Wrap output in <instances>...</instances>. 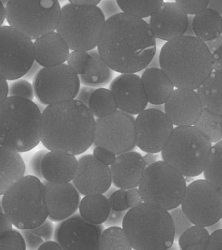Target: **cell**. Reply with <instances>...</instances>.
I'll return each mask as SVG.
<instances>
[{
  "mask_svg": "<svg viewBox=\"0 0 222 250\" xmlns=\"http://www.w3.org/2000/svg\"><path fill=\"white\" fill-rule=\"evenodd\" d=\"M97 47L113 71L136 74L152 62L156 41L144 20L120 12L106 20Z\"/></svg>",
  "mask_w": 222,
  "mask_h": 250,
  "instance_id": "6da1fadb",
  "label": "cell"
},
{
  "mask_svg": "<svg viewBox=\"0 0 222 250\" xmlns=\"http://www.w3.org/2000/svg\"><path fill=\"white\" fill-rule=\"evenodd\" d=\"M95 129V116L75 99L46 107L41 118L40 141L47 150L80 155L93 144Z\"/></svg>",
  "mask_w": 222,
  "mask_h": 250,
  "instance_id": "7a4b0ae2",
  "label": "cell"
},
{
  "mask_svg": "<svg viewBox=\"0 0 222 250\" xmlns=\"http://www.w3.org/2000/svg\"><path fill=\"white\" fill-rule=\"evenodd\" d=\"M159 62L177 88L196 90L213 72V53L195 36L184 35L166 42Z\"/></svg>",
  "mask_w": 222,
  "mask_h": 250,
  "instance_id": "3957f363",
  "label": "cell"
},
{
  "mask_svg": "<svg viewBox=\"0 0 222 250\" xmlns=\"http://www.w3.org/2000/svg\"><path fill=\"white\" fill-rule=\"evenodd\" d=\"M42 113L34 102L8 97L0 105V146L27 152L40 142Z\"/></svg>",
  "mask_w": 222,
  "mask_h": 250,
  "instance_id": "277c9868",
  "label": "cell"
},
{
  "mask_svg": "<svg viewBox=\"0 0 222 250\" xmlns=\"http://www.w3.org/2000/svg\"><path fill=\"white\" fill-rule=\"evenodd\" d=\"M122 228L133 250H168L175 241L169 211L145 202L126 211Z\"/></svg>",
  "mask_w": 222,
  "mask_h": 250,
  "instance_id": "5b68a950",
  "label": "cell"
},
{
  "mask_svg": "<svg viewBox=\"0 0 222 250\" xmlns=\"http://www.w3.org/2000/svg\"><path fill=\"white\" fill-rule=\"evenodd\" d=\"M4 212L18 229L37 228L48 218L45 187L40 179L24 176L2 197Z\"/></svg>",
  "mask_w": 222,
  "mask_h": 250,
  "instance_id": "8992f818",
  "label": "cell"
},
{
  "mask_svg": "<svg viewBox=\"0 0 222 250\" xmlns=\"http://www.w3.org/2000/svg\"><path fill=\"white\" fill-rule=\"evenodd\" d=\"M213 145L193 126H176L162 150L164 162L185 177L203 173Z\"/></svg>",
  "mask_w": 222,
  "mask_h": 250,
  "instance_id": "52a82bcc",
  "label": "cell"
},
{
  "mask_svg": "<svg viewBox=\"0 0 222 250\" xmlns=\"http://www.w3.org/2000/svg\"><path fill=\"white\" fill-rule=\"evenodd\" d=\"M106 18L99 6L64 5L57 32L72 51L90 52L96 48Z\"/></svg>",
  "mask_w": 222,
  "mask_h": 250,
  "instance_id": "ba28073f",
  "label": "cell"
},
{
  "mask_svg": "<svg viewBox=\"0 0 222 250\" xmlns=\"http://www.w3.org/2000/svg\"><path fill=\"white\" fill-rule=\"evenodd\" d=\"M138 187L143 202L169 211L180 206L187 183L179 171L157 161L147 166Z\"/></svg>",
  "mask_w": 222,
  "mask_h": 250,
  "instance_id": "9c48e42d",
  "label": "cell"
},
{
  "mask_svg": "<svg viewBox=\"0 0 222 250\" xmlns=\"http://www.w3.org/2000/svg\"><path fill=\"white\" fill-rule=\"evenodd\" d=\"M57 0H10L6 6V19L31 41L57 29L61 14Z\"/></svg>",
  "mask_w": 222,
  "mask_h": 250,
  "instance_id": "30bf717a",
  "label": "cell"
},
{
  "mask_svg": "<svg viewBox=\"0 0 222 250\" xmlns=\"http://www.w3.org/2000/svg\"><path fill=\"white\" fill-rule=\"evenodd\" d=\"M34 62L32 41L10 26L0 27V75L7 81L22 78Z\"/></svg>",
  "mask_w": 222,
  "mask_h": 250,
  "instance_id": "8fae6325",
  "label": "cell"
},
{
  "mask_svg": "<svg viewBox=\"0 0 222 250\" xmlns=\"http://www.w3.org/2000/svg\"><path fill=\"white\" fill-rule=\"evenodd\" d=\"M180 205L192 225L208 228L221 220L222 192L205 179H198L187 186Z\"/></svg>",
  "mask_w": 222,
  "mask_h": 250,
  "instance_id": "7c38bea8",
  "label": "cell"
},
{
  "mask_svg": "<svg viewBox=\"0 0 222 250\" xmlns=\"http://www.w3.org/2000/svg\"><path fill=\"white\" fill-rule=\"evenodd\" d=\"M80 85V77L66 64L42 67L32 84L36 100L47 106L75 100Z\"/></svg>",
  "mask_w": 222,
  "mask_h": 250,
  "instance_id": "4fadbf2b",
  "label": "cell"
},
{
  "mask_svg": "<svg viewBox=\"0 0 222 250\" xmlns=\"http://www.w3.org/2000/svg\"><path fill=\"white\" fill-rule=\"evenodd\" d=\"M93 144L116 156L133 151L136 146L134 117L118 110L95 120Z\"/></svg>",
  "mask_w": 222,
  "mask_h": 250,
  "instance_id": "5bb4252c",
  "label": "cell"
},
{
  "mask_svg": "<svg viewBox=\"0 0 222 250\" xmlns=\"http://www.w3.org/2000/svg\"><path fill=\"white\" fill-rule=\"evenodd\" d=\"M136 145L142 152H162L173 132L174 125L164 112L148 108L135 118Z\"/></svg>",
  "mask_w": 222,
  "mask_h": 250,
  "instance_id": "9a60e30c",
  "label": "cell"
},
{
  "mask_svg": "<svg viewBox=\"0 0 222 250\" xmlns=\"http://www.w3.org/2000/svg\"><path fill=\"white\" fill-rule=\"evenodd\" d=\"M102 225L86 221L80 213L62 220L56 226L54 238L62 250H99Z\"/></svg>",
  "mask_w": 222,
  "mask_h": 250,
  "instance_id": "2e32d148",
  "label": "cell"
},
{
  "mask_svg": "<svg viewBox=\"0 0 222 250\" xmlns=\"http://www.w3.org/2000/svg\"><path fill=\"white\" fill-rule=\"evenodd\" d=\"M72 184L83 196L104 194L112 184L109 166L97 160L91 154L81 156Z\"/></svg>",
  "mask_w": 222,
  "mask_h": 250,
  "instance_id": "e0dca14e",
  "label": "cell"
},
{
  "mask_svg": "<svg viewBox=\"0 0 222 250\" xmlns=\"http://www.w3.org/2000/svg\"><path fill=\"white\" fill-rule=\"evenodd\" d=\"M110 90L119 111L135 116L144 111L148 100L142 80L136 74H121L111 82Z\"/></svg>",
  "mask_w": 222,
  "mask_h": 250,
  "instance_id": "ac0fdd59",
  "label": "cell"
},
{
  "mask_svg": "<svg viewBox=\"0 0 222 250\" xmlns=\"http://www.w3.org/2000/svg\"><path fill=\"white\" fill-rule=\"evenodd\" d=\"M45 200L48 218L52 222H61L75 214L79 208L80 195L71 182H46Z\"/></svg>",
  "mask_w": 222,
  "mask_h": 250,
  "instance_id": "d6986e66",
  "label": "cell"
},
{
  "mask_svg": "<svg viewBox=\"0 0 222 250\" xmlns=\"http://www.w3.org/2000/svg\"><path fill=\"white\" fill-rule=\"evenodd\" d=\"M149 27L154 37L168 42L185 35L188 16L175 2H164L151 16Z\"/></svg>",
  "mask_w": 222,
  "mask_h": 250,
  "instance_id": "ffe728a7",
  "label": "cell"
},
{
  "mask_svg": "<svg viewBox=\"0 0 222 250\" xmlns=\"http://www.w3.org/2000/svg\"><path fill=\"white\" fill-rule=\"evenodd\" d=\"M164 104V113L176 126H193L202 113V104L195 90L177 88Z\"/></svg>",
  "mask_w": 222,
  "mask_h": 250,
  "instance_id": "44dd1931",
  "label": "cell"
},
{
  "mask_svg": "<svg viewBox=\"0 0 222 250\" xmlns=\"http://www.w3.org/2000/svg\"><path fill=\"white\" fill-rule=\"evenodd\" d=\"M147 167L139 153L131 151L116 156L110 167L112 182L123 190L137 188Z\"/></svg>",
  "mask_w": 222,
  "mask_h": 250,
  "instance_id": "7402d4cb",
  "label": "cell"
},
{
  "mask_svg": "<svg viewBox=\"0 0 222 250\" xmlns=\"http://www.w3.org/2000/svg\"><path fill=\"white\" fill-rule=\"evenodd\" d=\"M33 43L34 60L41 67L57 66L67 62L70 49L56 31L40 36Z\"/></svg>",
  "mask_w": 222,
  "mask_h": 250,
  "instance_id": "603a6c76",
  "label": "cell"
},
{
  "mask_svg": "<svg viewBox=\"0 0 222 250\" xmlns=\"http://www.w3.org/2000/svg\"><path fill=\"white\" fill-rule=\"evenodd\" d=\"M77 162L75 155L49 151L44 156L41 164L44 180L54 183L71 182L77 170Z\"/></svg>",
  "mask_w": 222,
  "mask_h": 250,
  "instance_id": "cb8c5ba5",
  "label": "cell"
},
{
  "mask_svg": "<svg viewBox=\"0 0 222 250\" xmlns=\"http://www.w3.org/2000/svg\"><path fill=\"white\" fill-rule=\"evenodd\" d=\"M141 78L148 103L151 104L155 106L164 104L174 92L173 83L160 68L149 67Z\"/></svg>",
  "mask_w": 222,
  "mask_h": 250,
  "instance_id": "d4e9b609",
  "label": "cell"
},
{
  "mask_svg": "<svg viewBox=\"0 0 222 250\" xmlns=\"http://www.w3.org/2000/svg\"><path fill=\"white\" fill-rule=\"evenodd\" d=\"M26 166L18 152L0 146V196L25 176Z\"/></svg>",
  "mask_w": 222,
  "mask_h": 250,
  "instance_id": "484cf974",
  "label": "cell"
},
{
  "mask_svg": "<svg viewBox=\"0 0 222 250\" xmlns=\"http://www.w3.org/2000/svg\"><path fill=\"white\" fill-rule=\"evenodd\" d=\"M222 72L213 71L196 89L202 108L222 116Z\"/></svg>",
  "mask_w": 222,
  "mask_h": 250,
  "instance_id": "4316f807",
  "label": "cell"
},
{
  "mask_svg": "<svg viewBox=\"0 0 222 250\" xmlns=\"http://www.w3.org/2000/svg\"><path fill=\"white\" fill-rule=\"evenodd\" d=\"M192 30L195 37L204 42L218 39L222 30L221 14L208 8L195 15L192 20Z\"/></svg>",
  "mask_w": 222,
  "mask_h": 250,
  "instance_id": "83f0119b",
  "label": "cell"
},
{
  "mask_svg": "<svg viewBox=\"0 0 222 250\" xmlns=\"http://www.w3.org/2000/svg\"><path fill=\"white\" fill-rule=\"evenodd\" d=\"M88 52L90 55V62L85 73L79 76L80 83L84 86L94 88L106 86L113 79V70L100 57L97 49Z\"/></svg>",
  "mask_w": 222,
  "mask_h": 250,
  "instance_id": "f1b7e54d",
  "label": "cell"
},
{
  "mask_svg": "<svg viewBox=\"0 0 222 250\" xmlns=\"http://www.w3.org/2000/svg\"><path fill=\"white\" fill-rule=\"evenodd\" d=\"M80 214L86 221L102 225L109 216L111 208L109 200L103 194L85 195L79 205Z\"/></svg>",
  "mask_w": 222,
  "mask_h": 250,
  "instance_id": "f546056e",
  "label": "cell"
},
{
  "mask_svg": "<svg viewBox=\"0 0 222 250\" xmlns=\"http://www.w3.org/2000/svg\"><path fill=\"white\" fill-rule=\"evenodd\" d=\"M88 107L92 114L98 118L109 116L118 109L113 93L104 88L95 89L89 100Z\"/></svg>",
  "mask_w": 222,
  "mask_h": 250,
  "instance_id": "4dcf8cb0",
  "label": "cell"
},
{
  "mask_svg": "<svg viewBox=\"0 0 222 250\" xmlns=\"http://www.w3.org/2000/svg\"><path fill=\"white\" fill-rule=\"evenodd\" d=\"M222 116L202 110L193 126L210 142L216 143L222 141Z\"/></svg>",
  "mask_w": 222,
  "mask_h": 250,
  "instance_id": "1f68e13d",
  "label": "cell"
},
{
  "mask_svg": "<svg viewBox=\"0 0 222 250\" xmlns=\"http://www.w3.org/2000/svg\"><path fill=\"white\" fill-rule=\"evenodd\" d=\"M164 1L162 0H117L119 9L125 14L134 17L144 19L152 16L158 9H160Z\"/></svg>",
  "mask_w": 222,
  "mask_h": 250,
  "instance_id": "d6a6232c",
  "label": "cell"
},
{
  "mask_svg": "<svg viewBox=\"0 0 222 250\" xmlns=\"http://www.w3.org/2000/svg\"><path fill=\"white\" fill-rule=\"evenodd\" d=\"M222 141L215 143L203 174L205 179L222 192Z\"/></svg>",
  "mask_w": 222,
  "mask_h": 250,
  "instance_id": "836d02e7",
  "label": "cell"
},
{
  "mask_svg": "<svg viewBox=\"0 0 222 250\" xmlns=\"http://www.w3.org/2000/svg\"><path fill=\"white\" fill-rule=\"evenodd\" d=\"M209 235L206 228L192 225L178 238L179 248L182 250H205Z\"/></svg>",
  "mask_w": 222,
  "mask_h": 250,
  "instance_id": "e575fe53",
  "label": "cell"
},
{
  "mask_svg": "<svg viewBox=\"0 0 222 250\" xmlns=\"http://www.w3.org/2000/svg\"><path fill=\"white\" fill-rule=\"evenodd\" d=\"M99 250H131L133 248L123 228L111 226L101 233Z\"/></svg>",
  "mask_w": 222,
  "mask_h": 250,
  "instance_id": "d590c367",
  "label": "cell"
},
{
  "mask_svg": "<svg viewBox=\"0 0 222 250\" xmlns=\"http://www.w3.org/2000/svg\"><path fill=\"white\" fill-rule=\"evenodd\" d=\"M54 225L50 220H46L37 228L21 230L27 248L38 250L44 242L49 241L54 237Z\"/></svg>",
  "mask_w": 222,
  "mask_h": 250,
  "instance_id": "8d00e7d4",
  "label": "cell"
},
{
  "mask_svg": "<svg viewBox=\"0 0 222 250\" xmlns=\"http://www.w3.org/2000/svg\"><path fill=\"white\" fill-rule=\"evenodd\" d=\"M90 55L84 51H72L67 58V65L77 75H83L90 62Z\"/></svg>",
  "mask_w": 222,
  "mask_h": 250,
  "instance_id": "74e56055",
  "label": "cell"
},
{
  "mask_svg": "<svg viewBox=\"0 0 222 250\" xmlns=\"http://www.w3.org/2000/svg\"><path fill=\"white\" fill-rule=\"evenodd\" d=\"M25 240L22 233L12 229L0 238V250H27Z\"/></svg>",
  "mask_w": 222,
  "mask_h": 250,
  "instance_id": "f35d334b",
  "label": "cell"
},
{
  "mask_svg": "<svg viewBox=\"0 0 222 250\" xmlns=\"http://www.w3.org/2000/svg\"><path fill=\"white\" fill-rule=\"evenodd\" d=\"M8 83H9V97H20V98L28 99L31 101L34 100V88L29 81L20 78L11 81Z\"/></svg>",
  "mask_w": 222,
  "mask_h": 250,
  "instance_id": "ab89813d",
  "label": "cell"
},
{
  "mask_svg": "<svg viewBox=\"0 0 222 250\" xmlns=\"http://www.w3.org/2000/svg\"><path fill=\"white\" fill-rule=\"evenodd\" d=\"M169 215L172 220L174 228V233H175V240H178L179 237L182 234L184 231H186L187 229L192 226V223L189 218H187L182 207H177L174 209L169 210Z\"/></svg>",
  "mask_w": 222,
  "mask_h": 250,
  "instance_id": "60d3db41",
  "label": "cell"
},
{
  "mask_svg": "<svg viewBox=\"0 0 222 250\" xmlns=\"http://www.w3.org/2000/svg\"><path fill=\"white\" fill-rule=\"evenodd\" d=\"M208 0H176L175 3L188 15H197L208 9Z\"/></svg>",
  "mask_w": 222,
  "mask_h": 250,
  "instance_id": "b9f144b4",
  "label": "cell"
},
{
  "mask_svg": "<svg viewBox=\"0 0 222 250\" xmlns=\"http://www.w3.org/2000/svg\"><path fill=\"white\" fill-rule=\"evenodd\" d=\"M111 209L115 211H127L130 209L126 197V190L119 189L113 192L108 197Z\"/></svg>",
  "mask_w": 222,
  "mask_h": 250,
  "instance_id": "7bdbcfd3",
  "label": "cell"
},
{
  "mask_svg": "<svg viewBox=\"0 0 222 250\" xmlns=\"http://www.w3.org/2000/svg\"><path fill=\"white\" fill-rule=\"evenodd\" d=\"M48 151L45 149L38 151L35 153L34 156L31 157L29 161V170L31 175L37 177L40 180H43V176H42V170H41V164H42V159Z\"/></svg>",
  "mask_w": 222,
  "mask_h": 250,
  "instance_id": "ee69618b",
  "label": "cell"
},
{
  "mask_svg": "<svg viewBox=\"0 0 222 250\" xmlns=\"http://www.w3.org/2000/svg\"><path fill=\"white\" fill-rule=\"evenodd\" d=\"M93 155L97 160L107 166H111L116 157L113 153L100 147H96L94 149Z\"/></svg>",
  "mask_w": 222,
  "mask_h": 250,
  "instance_id": "f6af8a7d",
  "label": "cell"
},
{
  "mask_svg": "<svg viewBox=\"0 0 222 250\" xmlns=\"http://www.w3.org/2000/svg\"><path fill=\"white\" fill-rule=\"evenodd\" d=\"M206 250H222V229H218L209 235Z\"/></svg>",
  "mask_w": 222,
  "mask_h": 250,
  "instance_id": "bcb514c9",
  "label": "cell"
},
{
  "mask_svg": "<svg viewBox=\"0 0 222 250\" xmlns=\"http://www.w3.org/2000/svg\"><path fill=\"white\" fill-rule=\"evenodd\" d=\"M126 197H127L128 204H129V208H132L137 206L141 205L143 203L142 196H141V192L137 188H133L128 189L126 190Z\"/></svg>",
  "mask_w": 222,
  "mask_h": 250,
  "instance_id": "7dc6e473",
  "label": "cell"
},
{
  "mask_svg": "<svg viewBox=\"0 0 222 250\" xmlns=\"http://www.w3.org/2000/svg\"><path fill=\"white\" fill-rule=\"evenodd\" d=\"M99 8L102 11L105 18H107V19L120 13L119 7L115 1H103L102 3H100Z\"/></svg>",
  "mask_w": 222,
  "mask_h": 250,
  "instance_id": "c3c4849f",
  "label": "cell"
},
{
  "mask_svg": "<svg viewBox=\"0 0 222 250\" xmlns=\"http://www.w3.org/2000/svg\"><path fill=\"white\" fill-rule=\"evenodd\" d=\"M126 213V211H115L111 209L109 216L104 223L108 226H118L122 224L123 219Z\"/></svg>",
  "mask_w": 222,
  "mask_h": 250,
  "instance_id": "681fc988",
  "label": "cell"
},
{
  "mask_svg": "<svg viewBox=\"0 0 222 250\" xmlns=\"http://www.w3.org/2000/svg\"><path fill=\"white\" fill-rule=\"evenodd\" d=\"M95 88L91 87L83 86L80 88L78 94L76 97L75 100H78L81 103H83L85 106H88L89 100L91 97L92 94L95 91Z\"/></svg>",
  "mask_w": 222,
  "mask_h": 250,
  "instance_id": "f907efd6",
  "label": "cell"
},
{
  "mask_svg": "<svg viewBox=\"0 0 222 250\" xmlns=\"http://www.w3.org/2000/svg\"><path fill=\"white\" fill-rule=\"evenodd\" d=\"M13 229V224L4 212L0 213V238Z\"/></svg>",
  "mask_w": 222,
  "mask_h": 250,
  "instance_id": "816d5d0a",
  "label": "cell"
},
{
  "mask_svg": "<svg viewBox=\"0 0 222 250\" xmlns=\"http://www.w3.org/2000/svg\"><path fill=\"white\" fill-rule=\"evenodd\" d=\"M9 96V83L7 80L0 75V105Z\"/></svg>",
  "mask_w": 222,
  "mask_h": 250,
  "instance_id": "f5cc1de1",
  "label": "cell"
},
{
  "mask_svg": "<svg viewBox=\"0 0 222 250\" xmlns=\"http://www.w3.org/2000/svg\"><path fill=\"white\" fill-rule=\"evenodd\" d=\"M213 71L222 72V46H220L213 54Z\"/></svg>",
  "mask_w": 222,
  "mask_h": 250,
  "instance_id": "db71d44e",
  "label": "cell"
},
{
  "mask_svg": "<svg viewBox=\"0 0 222 250\" xmlns=\"http://www.w3.org/2000/svg\"><path fill=\"white\" fill-rule=\"evenodd\" d=\"M70 4L80 6H98L101 0H70Z\"/></svg>",
  "mask_w": 222,
  "mask_h": 250,
  "instance_id": "11a10c76",
  "label": "cell"
},
{
  "mask_svg": "<svg viewBox=\"0 0 222 250\" xmlns=\"http://www.w3.org/2000/svg\"><path fill=\"white\" fill-rule=\"evenodd\" d=\"M41 68H42V67H41L38 62H34V63H33L32 66H31V68L29 69V71H28L27 74L23 77V79L27 81H33L34 77H35L36 75H37L38 72L40 71Z\"/></svg>",
  "mask_w": 222,
  "mask_h": 250,
  "instance_id": "9f6ffc18",
  "label": "cell"
},
{
  "mask_svg": "<svg viewBox=\"0 0 222 250\" xmlns=\"http://www.w3.org/2000/svg\"><path fill=\"white\" fill-rule=\"evenodd\" d=\"M39 250H61L62 248L57 241H52L51 240L44 242L40 247Z\"/></svg>",
  "mask_w": 222,
  "mask_h": 250,
  "instance_id": "6f0895ef",
  "label": "cell"
},
{
  "mask_svg": "<svg viewBox=\"0 0 222 250\" xmlns=\"http://www.w3.org/2000/svg\"><path fill=\"white\" fill-rule=\"evenodd\" d=\"M144 162H145L147 166L151 165V164H154L156 162L158 159V156L156 154H153V153H147L145 156H143Z\"/></svg>",
  "mask_w": 222,
  "mask_h": 250,
  "instance_id": "680465c9",
  "label": "cell"
},
{
  "mask_svg": "<svg viewBox=\"0 0 222 250\" xmlns=\"http://www.w3.org/2000/svg\"><path fill=\"white\" fill-rule=\"evenodd\" d=\"M6 6L3 4L2 1H0V27H2L6 20Z\"/></svg>",
  "mask_w": 222,
  "mask_h": 250,
  "instance_id": "91938a15",
  "label": "cell"
},
{
  "mask_svg": "<svg viewBox=\"0 0 222 250\" xmlns=\"http://www.w3.org/2000/svg\"><path fill=\"white\" fill-rule=\"evenodd\" d=\"M36 104L37 105L38 108H39V109L40 110V111L41 113H42L45 110L46 107H47V106H45V105L42 104H41L40 103H36Z\"/></svg>",
  "mask_w": 222,
  "mask_h": 250,
  "instance_id": "94428289",
  "label": "cell"
},
{
  "mask_svg": "<svg viewBox=\"0 0 222 250\" xmlns=\"http://www.w3.org/2000/svg\"><path fill=\"white\" fill-rule=\"evenodd\" d=\"M2 212H4L2 206V197L0 196V213H2Z\"/></svg>",
  "mask_w": 222,
  "mask_h": 250,
  "instance_id": "6125c7cd",
  "label": "cell"
},
{
  "mask_svg": "<svg viewBox=\"0 0 222 250\" xmlns=\"http://www.w3.org/2000/svg\"></svg>",
  "mask_w": 222,
  "mask_h": 250,
  "instance_id": "be15d7a7",
  "label": "cell"
}]
</instances>
